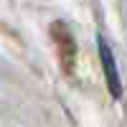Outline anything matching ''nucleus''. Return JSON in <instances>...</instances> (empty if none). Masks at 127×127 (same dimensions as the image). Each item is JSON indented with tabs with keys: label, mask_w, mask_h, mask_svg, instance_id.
Masks as SVG:
<instances>
[{
	"label": "nucleus",
	"mask_w": 127,
	"mask_h": 127,
	"mask_svg": "<svg viewBox=\"0 0 127 127\" xmlns=\"http://www.w3.org/2000/svg\"><path fill=\"white\" fill-rule=\"evenodd\" d=\"M99 56H102V64H104V74H107V84H109L112 97H120V94H122V84H120L117 64H114V56H112L109 43H107L102 36H99Z\"/></svg>",
	"instance_id": "nucleus-1"
}]
</instances>
